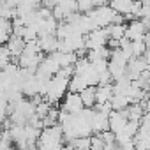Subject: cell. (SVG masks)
Returning <instances> with one entry per match:
<instances>
[{"instance_id":"obj_1","label":"cell","mask_w":150,"mask_h":150,"mask_svg":"<svg viewBox=\"0 0 150 150\" xmlns=\"http://www.w3.org/2000/svg\"><path fill=\"white\" fill-rule=\"evenodd\" d=\"M67 92H69V80H64L62 76H58V74H57V76H53V78L48 81L42 99H44L46 103H50L51 106H57V104L65 97Z\"/></svg>"},{"instance_id":"obj_2","label":"cell","mask_w":150,"mask_h":150,"mask_svg":"<svg viewBox=\"0 0 150 150\" xmlns=\"http://www.w3.org/2000/svg\"><path fill=\"white\" fill-rule=\"evenodd\" d=\"M115 11L110 7V4H99L92 13H88L90 20L94 21L96 28H106L113 23V18H115Z\"/></svg>"},{"instance_id":"obj_3","label":"cell","mask_w":150,"mask_h":150,"mask_svg":"<svg viewBox=\"0 0 150 150\" xmlns=\"http://www.w3.org/2000/svg\"><path fill=\"white\" fill-rule=\"evenodd\" d=\"M83 110H85V106L81 103L80 94H72V92L65 94V97L62 99V104H60V111H64L67 115H78Z\"/></svg>"},{"instance_id":"obj_4","label":"cell","mask_w":150,"mask_h":150,"mask_svg":"<svg viewBox=\"0 0 150 150\" xmlns=\"http://www.w3.org/2000/svg\"><path fill=\"white\" fill-rule=\"evenodd\" d=\"M108 41H110V37H108L106 28H96L85 35V48H87V51L96 50V48H103V46H108Z\"/></svg>"},{"instance_id":"obj_5","label":"cell","mask_w":150,"mask_h":150,"mask_svg":"<svg viewBox=\"0 0 150 150\" xmlns=\"http://www.w3.org/2000/svg\"><path fill=\"white\" fill-rule=\"evenodd\" d=\"M145 34H146V27L143 25L141 20H132V21L125 23V39H129L131 42L143 41Z\"/></svg>"},{"instance_id":"obj_6","label":"cell","mask_w":150,"mask_h":150,"mask_svg":"<svg viewBox=\"0 0 150 150\" xmlns=\"http://www.w3.org/2000/svg\"><path fill=\"white\" fill-rule=\"evenodd\" d=\"M127 122H129L127 110H124V111H111L110 113V132H113L115 136L120 134L125 129Z\"/></svg>"},{"instance_id":"obj_7","label":"cell","mask_w":150,"mask_h":150,"mask_svg":"<svg viewBox=\"0 0 150 150\" xmlns=\"http://www.w3.org/2000/svg\"><path fill=\"white\" fill-rule=\"evenodd\" d=\"M113 97V83L110 85H97L96 87V106L108 104Z\"/></svg>"},{"instance_id":"obj_8","label":"cell","mask_w":150,"mask_h":150,"mask_svg":"<svg viewBox=\"0 0 150 150\" xmlns=\"http://www.w3.org/2000/svg\"><path fill=\"white\" fill-rule=\"evenodd\" d=\"M6 48H7V51H9V55L11 57H16V60L20 58V55L23 53V50H25V41L21 39V37H16V35H13L11 34V37H9V41H7V44H6Z\"/></svg>"},{"instance_id":"obj_9","label":"cell","mask_w":150,"mask_h":150,"mask_svg":"<svg viewBox=\"0 0 150 150\" xmlns=\"http://www.w3.org/2000/svg\"><path fill=\"white\" fill-rule=\"evenodd\" d=\"M81 103L87 110H94L96 108V87H87L83 92H80Z\"/></svg>"},{"instance_id":"obj_10","label":"cell","mask_w":150,"mask_h":150,"mask_svg":"<svg viewBox=\"0 0 150 150\" xmlns=\"http://www.w3.org/2000/svg\"><path fill=\"white\" fill-rule=\"evenodd\" d=\"M90 150H104V141L99 134L90 136Z\"/></svg>"}]
</instances>
